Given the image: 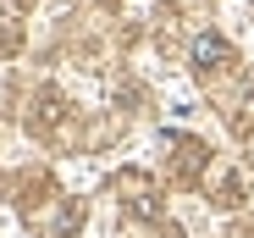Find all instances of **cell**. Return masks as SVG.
Returning <instances> with one entry per match:
<instances>
[{
	"label": "cell",
	"instance_id": "1",
	"mask_svg": "<svg viewBox=\"0 0 254 238\" xmlns=\"http://www.w3.org/2000/svg\"><path fill=\"white\" fill-rule=\"evenodd\" d=\"M227 61H232V45H227L221 33H199V39H193V67H199V72H216V67H227Z\"/></svg>",
	"mask_w": 254,
	"mask_h": 238
}]
</instances>
